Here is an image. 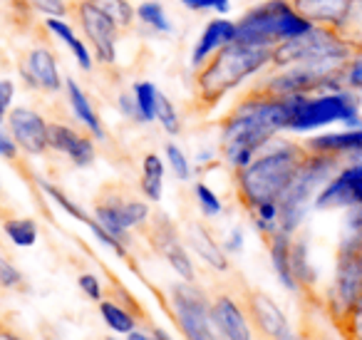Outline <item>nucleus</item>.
<instances>
[{
	"mask_svg": "<svg viewBox=\"0 0 362 340\" xmlns=\"http://www.w3.org/2000/svg\"><path fill=\"white\" fill-rule=\"evenodd\" d=\"M298 97H271L248 90L218 122V157L231 171L248 166L263 147L288 132Z\"/></svg>",
	"mask_w": 362,
	"mask_h": 340,
	"instance_id": "nucleus-1",
	"label": "nucleus"
},
{
	"mask_svg": "<svg viewBox=\"0 0 362 340\" xmlns=\"http://www.w3.org/2000/svg\"><path fill=\"white\" fill-rule=\"evenodd\" d=\"M305 157L308 149L303 142L276 137L271 144L258 152L251 164L233 171L236 196L243 209L253 211L258 204H266V201L278 204L283 191L291 186L293 176L303 166Z\"/></svg>",
	"mask_w": 362,
	"mask_h": 340,
	"instance_id": "nucleus-2",
	"label": "nucleus"
},
{
	"mask_svg": "<svg viewBox=\"0 0 362 340\" xmlns=\"http://www.w3.org/2000/svg\"><path fill=\"white\" fill-rule=\"evenodd\" d=\"M273 62V47L248 45V42H228L214 52L197 70L194 77V97L199 110L209 112L248 77L258 75Z\"/></svg>",
	"mask_w": 362,
	"mask_h": 340,
	"instance_id": "nucleus-3",
	"label": "nucleus"
},
{
	"mask_svg": "<svg viewBox=\"0 0 362 340\" xmlns=\"http://www.w3.org/2000/svg\"><path fill=\"white\" fill-rule=\"evenodd\" d=\"M342 159L330 154H315L308 152L305 162L293 176L291 186L283 191L278 199V209H281V231L296 236L300 226L305 224L308 214L315 209V199L320 189L332 179L337 169H340Z\"/></svg>",
	"mask_w": 362,
	"mask_h": 340,
	"instance_id": "nucleus-4",
	"label": "nucleus"
},
{
	"mask_svg": "<svg viewBox=\"0 0 362 340\" xmlns=\"http://www.w3.org/2000/svg\"><path fill=\"white\" fill-rule=\"evenodd\" d=\"M352 47L340 38L337 30L310 28L305 35L286 40L273 47L271 67L303 65L325 75H342V67L352 57Z\"/></svg>",
	"mask_w": 362,
	"mask_h": 340,
	"instance_id": "nucleus-5",
	"label": "nucleus"
},
{
	"mask_svg": "<svg viewBox=\"0 0 362 340\" xmlns=\"http://www.w3.org/2000/svg\"><path fill=\"white\" fill-rule=\"evenodd\" d=\"M310 28L315 26L298 16L291 0H266L241 16V21L236 23V40L248 45L276 47L286 40L305 35Z\"/></svg>",
	"mask_w": 362,
	"mask_h": 340,
	"instance_id": "nucleus-6",
	"label": "nucleus"
},
{
	"mask_svg": "<svg viewBox=\"0 0 362 340\" xmlns=\"http://www.w3.org/2000/svg\"><path fill=\"white\" fill-rule=\"evenodd\" d=\"M332 125H342V130L362 127V102L355 92L337 90L298 97L296 110L288 122V132L291 135H313V132L327 130Z\"/></svg>",
	"mask_w": 362,
	"mask_h": 340,
	"instance_id": "nucleus-7",
	"label": "nucleus"
},
{
	"mask_svg": "<svg viewBox=\"0 0 362 340\" xmlns=\"http://www.w3.org/2000/svg\"><path fill=\"white\" fill-rule=\"evenodd\" d=\"M166 305L184 340H223L214 320V298L197 280L169 283Z\"/></svg>",
	"mask_w": 362,
	"mask_h": 340,
	"instance_id": "nucleus-8",
	"label": "nucleus"
},
{
	"mask_svg": "<svg viewBox=\"0 0 362 340\" xmlns=\"http://www.w3.org/2000/svg\"><path fill=\"white\" fill-rule=\"evenodd\" d=\"M362 298V254L357 246H337L332 278L320 295V308L332 328H340Z\"/></svg>",
	"mask_w": 362,
	"mask_h": 340,
	"instance_id": "nucleus-9",
	"label": "nucleus"
},
{
	"mask_svg": "<svg viewBox=\"0 0 362 340\" xmlns=\"http://www.w3.org/2000/svg\"><path fill=\"white\" fill-rule=\"evenodd\" d=\"M95 221L122 244L132 246V231H144L151 221L149 201L105 189L95 201Z\"/></svg>",
	"mask_w": 362,
	"mask_h": 340,
	"instance_id": "nucleus-10",
	"label": "nucleus"
},
{
	"mask_svg": "<svg viewBox=\"0 0 362 340\" xmlns=\"http://www.w3.org/2000/svg\"><path fill=\"white\" fill-rule=\"evenodd\" d=\"M70 16H75L85 40L90 42L95 60L100 65H115L117 62V40L119 28L92 3V0H72Z\"/></svg>",
	"mask_w": 362,
	"mask_h": 340,
	"instance_id": "nucleus-11",
	"label": "nucleus"
},
{
	"mask_svg": "<svg viewBox=\"0 0 362 340\" xmlns=\"http://www.w3.org/2000/svg\"><path fill=\"white\" fill-rule=\"evenodd\" d=\"M151 249L169 264V268L176 273L179 280H197V264L192 259L187 241L179 236L176 224L166 214H151L149 226L144 229Z\"/></svg>",
	"mask_w": 362,
	"mask_h": 340,
	"instance_id": "nucleus-12",
	"label": "nucleus"
},
{
	"mask_svg": "<svg viewBox=\"0 0 362 340\" xmlns=\"http://www.w3.org/2000/svg\"><path fill=\"white\" fill-rule=\"evenodd\" d=\"M362 206V154L342 159L340 169L320 189L315 211H352Z\"/></svg>",
	"mask_w": 362,
	"mask_h": 340,
	"instance_id": "nucleus-13",
	"label": "nucleus"
},
{
	"mask_svg": "<svg viewBox=\"0 0 362 340\" xmlns=\"http://www.w3.org/2000/svg\"><path fill=\"white\" fill-rule=\"evenodd\" d=\"M243 303L248 308L253 328L266 340H310L291 323L288 313L278 305L273 295L263 293V290H248Z\"/></svg>",
	"mask_w": 362,
	"mask_h": 340,
	"instance_id": "nucleus-14",
	"label": "nucleus"
},
{
	"mask_svg": "<svg viewBox=\"0 0 362 340\" xmlns=\"http://www.w3.org/2000/svg\"><path fill=\"white\" fill-rule=\"evenodd\" d=\"M8 132L13 135L16 144L21 152L30 157H42L50 152V140H47V130L50 122L42 117V112L33 110V107H13L8 112Z\"/></svg>",
	"mask_w": 362,
	"mask_h": 340,
	"instance_id": "nucleus-15",
	"label": "nucleus"
},
{
	"mask_svg": "<svg viewBox=\"0 0 362 340\" xmlns=\"http://www.w3.org/2000/svg\"><path fill=\"white\" fill-rule=\"evenodd\" d=\"M18 70H21V80L30 90L45 92V95H57L62 90V77L50 47L35 45L33 50H28L23 55Z\"/></svg>",
	"mask_w": 362,
	"mask_h": 340,
	"instance_id": "nucleus-16",
	"label": "nucleus"
},
{
	"mask_svg": "<svg viewBox=\"0 0 362 340\" xmlns=\"http://www.w3.org/2000/svg\"><path fill=\"white\" fill-rule=\"evenodd\" d=\"M47 140H50V152L67 157L77 169H87V166L95 164L97 147L87 132L75 130V127L65 125V122H50Z\"/></svg>",
	"mask_w": 362,
	"mask_h": 340,
	"instance_id": "nucleus-17",
	"label": "nucleus"
},
{
	"mask_svg": "<svg viewBox=\"0 0 362 340\" xmlns=\"http://www.w3.org/2000/svg\"><path fill=\"white\" fill-rule=\"evenodd\" d=\"M214 320L223 340H256L246 303L236 295H214Z\"/></svg>",
	"mask_w": 362,
	"mask_h": 340,
	"instance_id": "nucleus-18",
	"label": "nucleus"
},
{
	"mask_svg": "<svg viewBox=\"0 0 362 340\" xmlns=\"http://www.w3.org/2000/svg\"><path fill=\"white\" fill-rule=\"evenodd\" d=\"M184 241H187L189 251L197 254V259H202L211 271H216V273H228V271H231L228 254L216 241V236H214L204 224L192 221V224L187 226V231H184Z\"/></svg>",
	"mask_w": 362,
	"mask_h": 340,
	"instance_id": "nucleus-19",
	"label": "nucleus"
},
{
	"mask_svg": "<svg viewBox=\"0 0 362 340\" xmlns=\"http://www.w3.org/2000/svg\"><path fill=\"white\" fill-rule=\"evenodd\" d=\"M303 144H305L308 152H315V154H330L337 157V159H350V157L362 154V127L320 132V135L308 137Z\"/></svg>",
	"mask_w": 362,
	"mask_h": 340,
	"instance_id": "nucleus-20",
	"label": "nucleus"
},
{
	"mask_svg": "<svg viewBox=\"0 0 362 340\" xmlns=\"http://www.w3.org/2000/svg\"><path fill=\"white\" fill-rule=\"evenodd\" d=\"M291 6L310 26L340 30L347 13H350L352 0H291Z\"/></svg>",
	"mask_w": 362,
	"mask_h": 340,
	"instance_id": "nucleus-21",
	"label": "nucleus"
},
{
	"mask_svg": "<svg viewBox=\"0 0 362 340\" xmlns=\"http://www.w3.org/2000/svg\"><path fill=\"white\" fill-rule=\"evenodd\" d=\"M268 246V256H271V268L276 273L278 283L283 285V290L293 295H300V288H298V280L293 276V259H291V251H293V236L286 234V231H276L273 236L266 239Z\"/></svg>",
	"mask_w": 362,
	"mask_h": 340,
	"instance_id": "nucleus-22",
	"label": "nucleus"
},
{
	"mask_svg": "<svg viewBox=\"0 0 362 340\" xmlns=\"http://www.w3.org/2000/svg\"><path fill=\"white\" fill-rule=\"evenodd\" d=\"M65 92H67V105H70L75 120L85 127V132L92 137V140L105 142L107 140V130H105V125H102V117L97 115V110L92 107L90 97H87V92L80 87V82L72 80V77H67V80H65Z\"/></svg>",
	"mask_w": 362,
	"mask_h": 340,
	"instance_id": "nucleus-23",
	"label": "nucleus"
},
{
	"mask_svg": "<svg viewBox=\"0 0 362 340\" xmlns=\"http://www.w3.org/2000/svg\"><path fill=\"white\" fill-rule=\"evenodd\" d=\"M236 40V23L226 21V18H214L206 28H204L202 38H199L197 47L192 52V67L199 70L214 52H218L223 45Z\"/></svg>",
	"mask_w": 362,
	"mask_h": 340,
	"instance_id": "nucleus-24",
	"label": "nucleus"
},
{
	"mask_svg": "<svg viewBox=\"0 0 362 340\" xmlns=\"http://www.w3.org/2000/svg\"><path fill=\"white\" fill-rule=\"evenodd\" d=\"M97 310H100L102 323L107 325L112 335H119V338H127L132 330L139 328V305L134 300H119V298H105L102 303H97Z\"/></svg>",
	"mask_w": 362,
	"mask_h": 340,
	"instance_id": "nucleus-25",
	"label": "nucleus"
},
{
	"mask_svg": "<svg viewBox=\"0 0 362 340\" xmlns=\"http://www.w3.org/2000/svg\"><path fill=\"white\" fill-rule=\"evenodd\" d=\"M291 259H293V276L298 280V288H300V295L310 298L315 295L317 283H320V276H317V268L313 264V256H310V241L305 236H293V251H291Z\"/></svg>",
	"mask_w": 362,
	"mask_h": 340,
	"instance_id": "nucleus-26",
	"label": "nucleus"
},
{
	"mask_svg": "<svg viewBox=\"0 0 362 340\" xmlns=\"http://www.w3.org/2000/svg\"><path fill=\"white\" fill-rule=\"evenodd\" d=\"M164 174L166 162L156 152H149L141 159V176H139V191L149 204H159L164 196Z\"/></svg>",
	"mask_w": 362,
	"mask_h": 340,
	"instance_id": "nucleus-27",
	"label": "nucleus"
},
{
	"mask_svg": "<svg viewBox=\"0 0 362 340\" xmlns=\"http://www.w3.org/2000/svg\"><path fill=\"white\" fill-rule=\"evenodd\" d=\"M45 28L52 33V35L57 38L60 42H65L67 47H70V52L75 55L77 65L82 67L85 72L92 70V65H95V60H92V52L90 47H87V42L82 40V38L75 35V30L70 28V23H65L62 18H45Z\"/></svg>",
	"mask_w": 362,
	"mask_h": 340,
	"instance_id": "nucleus-28",
	"label": "nucleus"
},
{
	"mask_svg": "<svg viewBox=\"0 0 362 340\" xmlns=\"http://www.w3.org/2000/svg\"><path fill=\"white\" fill-rule=\"evenodd\" d=\"M3 234L18 249H33L40 239V229H37L35 219H28V216H13V219L3 221Z\"/></svg>",
	"mask_w": 362,
	"mask_h": 340,
	"instance_id": "nucleus-29",
	"label": "nucleus"
},
{
	"mask_svg": "<svg viewBox=\"0 0 362 340\" xmlns=\"http://www.w3.org/2000/svg\"><path fill=\"white\" fill-rule=\"evenodd\" d=\"M35 184L40 186V191H42V194H45L47 199H50L52 204L57 206V209H62V211H65V214L70 216V219L80 221V224H85V226H87V224H90V221H92V216L87 214V211L82 209V206L77 204V201H72L70 196H67L65 191H62V189H60V186H57V184H52V181L42 179V176H37V179H35Z\"/></svg>",
	"mask_w": 362,
	"mask_h": 340,
	"instance_id": "nucleus-30",
	"label": "nucleus"
},
{
	"mask_svg": "<svg viewBox=\"0 0 362 340\" xmlns=\"http://www.w3.org/2000/svg\"><path fill=\"white\" fill-rule=\"evenodd\" d=\"M92 3H95V6L100 8V11L105 13V16L110 18L117 28H119V33L132 30V28H134L136 8L132 6L129 0H92Z\"/></svg>",
	"mask_w": 362,
	"mask_h": 340,
	"instance_id": "nucleus-31",
	"label": "nucleus"
},
{
	"mask_svg": "<svg viewBox=\"0 0 362 340\" xmlns=\"http://www.w3.org/2000/svg\"><path fill=\"white\" fill-rule=\"evenodd\" d=\"M136 21L149 26L151 30L164 33V35H169V33L174 30V26H171V21L166 18V11L159 0H144V3L136 8Z\"/></svg>",
	"mask_w": 362,
	"mask_h": 340,
	"instance_id": "nucleus-32",
	"label": "nucleus"
},
{
	"mask_svg": "<svg viewBox=\"0 0 362 340\" xmlns=\"http://www.w3.org/2000/svg\"><path fill=\"white\" fill-rule=\"evenodd\" d=\"M154 122H159V127L169 137H176L181 132V117L176 112V107L171 105V100L164 92H156V107H154Z\"/></svg>",
	"mask_w": 362,
	"mask_h": 340,
	"instance_id": "nucleus-33",
	"label": "nucleus"
},
{
	"mask_svg": "<svg viewBox=\"0 0 362 340\" xmlns=\"http://www.w3.org/2000/svg\"><path fill=\"white\" fill-rule=\"evenodd\" d=\"M337 33L352 50H362V0H352L350 13Z\"/></svg>",
	"mask_w": 362,
	"mask_h": 340,
	"instance_id": "nucleus-34",
	"label": "nucleus"
},
{
	"mask_svg": "<svg viewBox=\"0 0 362 340\" xmlns=\"http://www.w3.org/2000/svg\"><path fill=\"white\" fill-rule=\"evenodd\" d=\"M156 87L151 82L141 80V82H134L132 87V95H134V102L139 107V115H141V125H149L154 122V107H156Z\"/></svg>",
	"mask_w": 362,
	"mask_h": 340,
	"instance_id": "nucleus-35",
	"label": "nucleus"
},
{
	"mask_svg": "<svg viewBox=\"0 0 362 340\" xmlns=\"http://www.w3.org/2000/svg\"><path fill=\"white\" fill-rule=\"evenodd\" d=\"M0 290H11V293H21L28 290V278L3 251H0Z\"/></svg>",
	"mask_w": 362,
	"mask_h": 340,
	"instance_id": "nucleus-36",
	"label": "nucleus"
},
{
	"mask_svg": "<svg viewBox=\"0 0 362 340\" xmlns=\"http://www.w3.org/2000/svg\"><path fill=\"white\" fill-rule=\"evenodd\" d=\"M194 199H197V206L206 219H218L223 214V204L218 199V194L206 184V181H197L194 184Z\"/></svg>",
	"mask_w": 362,
	"mask_h": 340,
	"instance_id": "nucleus-37",
	"label": "nucleus"
},
{
	"mask_svg": "<svg viewBox=\"0 0 362 340\" xmlns=\"http://www.w3.org/2000/svg\"><path fill=\"white\" fill-rule=\"evenodd\" d=\"M164 159H166V164H169L171 174H174L179 181H189V179H192V174H194L192 162H189V157L184 154V149H181L176 142H166Z\"/></svg>",
	"mask_w": 362,
	"mask_h": 340,
	"instance_id": "nucleus-38",
	"label": "nucleus"
},
{
	"mask_svg": "<svg viewBox=\"0 0 362 340\" xmlns=\"http://www.w3.org/2000/svg\"><path fill=\"white\" fill-rule=\"evenodd\" d=\"M342 90L362 95V50H355L342 67Z\"/></svg>",
	"mask_w": 362,
	"mask_h": 340,
	"instance_id": "nucleus-39",
	"label": "nucleus"
},
{
	"mask_svg": "<svg viewBox=\"0 0 362 340\" xmlns=\"http://www.w3.org/2000/svg\"><path fill=\"white\" fill-rule=\"evenodd\" d=\"M87 229L92 231V236H95V239H97V244H102V246H105V249H110L112 254L117 256V259H129V246L122 244L119 239H115V236H112L110 231H107L102 224H97L95 216H92V221H90V224H87Z\"/></svg>",
	"mask_w": 362,
	"mask_h": 340,
	"instance_id": "nucleus-40",
	"label": "nucleus"
},
{
	"mask_svg": "<svg viewBox=\"0 0 362 340\" xmlns=\"http://www.w3.org/2000/svg\"><path fill=\"white\" fill-rule=\"evenodd\" d=\"M77 288H80L82 295H85L87 300H92V303H102V300L107 298L105 283H102V278L97 273H80L77 276Z\"/></svg>",
	"mask_w": 362,
	"mask_h": 340,
	"instance_id": "nucleus-41",
	"label": "nucleus"
},
{
	"mask_svg": "<svg viewBox=\"0 0 362 340\" xmlns=\"http://www.w3.org/2000/svg\"><path fill=\"white\" fill-rule=\"evenodd\" d=\"M337 333L345 340H362V298H360V303L352 308V313L345 318V323L337 328Z\"/></svg>",
	"mask_w": 362,
	"mask_h": 340,
	"instance_id": "nucleus-42",
	"label": "nucleus"
},
{
	"mask_svg": "<svg viewBox=\"0 0 362 340\" xmlns=\"http://www.w3.org/2000/svg\"><path fill=\"white\" fill-rule=\"evenodd\" d=\"M28 6L37 13H45L50 18H65L70 16V3L65 0H28Z\"/></svg>",
	"mask_w": 362,
	"mask_h": 340,
	"instance_id": "nucleus-43",
	"label": "nucleus"
},
{
	"mask_svg": "<svg viewBox=\"0 0 362 340\" xmlns=\"http://www.w3.org/2000/svg\"><path fill=\"white\" fill-rule=\"evenodd\" d=\"M184 8L189 11H216V13H228L231 0H181Z\"/></svg>",
	"mask_w": 362,
	"mask_h": 340,
	"instance_id": "nucleus-44",
	"label": "nucleus"
},
{
	"mask_svg": "<svg viewBox=\"0 0 362 340\" xmlns=\"http://www.w3.org/2000/svg\"><path fill=\"white\" fill-rule=\"evenodd\" d=\"M117 110L122 112V117H127V120H132V122H139L141 125L139 107H136L134 95H132V92H122V95L117 97Z\"/></svg>",
	"mask_w": 362,
	"mask_h": 340,
	"instance_id": "nucleus-45",
	"label": "nucleus"
},
{
	"mask_svg": "<svg viewBox=\"0 0 362 340\" xmlns=\"http://www.w3.org/2000/svg\"><path fill=\"white\" fill-rule=\"evenodd\" d=\"M221 246H223V251H226L228 256H233V254L238 256V254H241L243 246H246V236H243L241 226H233V229L226 234V239L221 241Z\"/></svg>",
	"mask_w": 362,
	"mask_h": 340,
	"instance_id": "nucleus-46",
	"label": "nucleus"
},
{
	"mask_svg": "<svg viewBox=\"0 0 362 340\" xmlns=\"http://www.w3.org/2000/svg\"><path fill=\"white\" fill-rule=\"evenodd\" d=\"M18 154H21V147L16 144V140H13L11 132L0 127V159L16 162V159H18Z\"/></svg>",
	"mask_w": 362,
	"mask_h": 340,
	"instance_id": "nucleus-47",
	"label": "nucleus"
},
{
	"mask_svg": "<svg viewBox=\"0 0 362 340\" xmlns=\"http://www.w3.org/2000/svg\"><path fill=\"white\" fill-rule=\"evenodd\" d=\"M13 100H16V82L0 77V107L11 112L13 110Z\"/></svg>",
	"mask_w": 362,
	"mask_h": 340,
	"instance_id": "nucleus-48",
	"label": "nucleus"
},
{
	"mask_svg": "<svg viewBox=\"0 0 362 340\" xmlns=\"http://www.w3.org/2000/svg\"><path fill=\"white\" fill-rule=\"evenodd\" d=\"M124 340H159L154 335V330H144V328H136V330H132L129 335H127Z\"/></svg>",
	"mask_w": 362,
	"mask_h": 340,
	"instance_id": "nucleus-49",
	"label": "nucleus"
},
{
	"mask_svg": "<svg viewBox=\"0 0 362 340\" xmlns=\"http://www.w3.org/2000/svg\"><path fill=\"white\" fill-rule=\"evenodd\" d=\"M0 340H25L18 330H13L11 325H6L0 320Z\"/></svg>",
	"mask_w": 362,
	"mask_h": 340,
	"instance_id": "nucleus-50",
	"label": "nucleus"
},
{
	"mask_svg": "<svg viewBox=\"0 0 362 340\" xmlns=\"http://www.w3.org/2000/svg\"><path fill=\"white\" fill-rule=\"evenodd\" d=\"M310 340H345L340 333H317L315 338H310Z\"/></svg>",
	"mask_w": 362,
	"mask_h": 340,
	"instance_id": "nucleus-51",
	"label": "nucleus"
},
{
	"mask_svg": "<svg viewBox=\"0 0 362 340\" xmlns=\"http://www.w3.org/2000/svg\"><path fill=\"white\" fill-rule=\"evenodd\" d=\"M151 330H154V335H156V338H159V340H174L169 333H166L164 328H151Z\"/></svg>",
	"mask_w": 362,
	"mask_h": 340,
	"instance_id": "nucleus-52",
	"label": "nucleus"
},
{
	"mask_svg": "<svg viewBox=\"0 0 362 340\" xmlns=\"http://www.w3.org/2000/svg\"><path fill=\"white\" fill-rule=\"evenodd\" d=\"M8 122V110H3V107H0V127L6 125Z\"/></svg>",
	"mask_w": 362,
	"mask_h": 340,
	"instance_id": "nucleus-53",
	"label": "nucleus"
},
{
	"mask_svg": "<svg viewBox=\"0 0 362 340\" xmlns=\"http://www.w3.org/2000/svg\"><path fill=\"white\" fill-rule=\"evenodd\" d=\"M105 340H122V338H119V335H107Z\"/></svg>",
	"mask_w": 362,
	"mask_h": 340,
	"instance_id": "nucleus-54",
	"label": "nucleus"
},
{
	"mask_svg": "<svg viewBox=\"0 0 362 340\" xmlns=\"http://www.w3.org/2000/svg\"><path fill=\"white\" fill-rule=\"evenodd\" d=\"M40 340H57V338H40Z\"/></svg>",
	"mask_w": 362,
	"mask_h": 340,
	"instance_id": "nucleus-55",
	"label": "nucleus"
}]
</instances>
